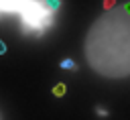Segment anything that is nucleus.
<instances>
[{"mask_svg":"<svg viewBox=\"0 0 130 120\" xmlns=\"http://www.w3.org/2000/svg\"><path fill=\"white\" fill-rule=\"evenodd\" d=\"M45 4H47L51 10H57V8L61 6V2H59V0H45Z\"/></svg>","mask_w":130,"mask_h":120,"instance_id":"5","label":"nucleus"},{"mask_svg":"<svg viewBox=\"0 0 130 120\" xmlns=\"http://www.w3.org/2000/svg\"><path fill=\"white\" fill-rule=\"evenodd\" d=\"M87 65L102 77L130 75V2L100 16L85 39Z\"/></svg>","mask_w":130,"mask_h":120,"instance_id":"1","label":"nucleus"},{"mask_svg":"<svg viewBox=\"0 0 130 120\" xmlns=\"http://www.w3.org/2000/svg\"><path fill=\"white\" fill-rule=\"evenodd\" d=\"M6 53V45H4V41H0V55H4Z\"/></svg>","mask_w":130,"mask_h":120,"instance_id":"8","label":"nucleus"},{"mask_svg":"<svg viewBox=\"0 0 130 120\" xmlns=\"http://www.w3.org/2000/svg\"><path fill=\"white\" fill-rule=\"evenodd\" d=\"M59 67H61V69H71V71H75V69H77V63H75L73 59H63V61L59 63Z\"/></svg>","mask_w":130,"mask_h":120,"instance_id":"3","label":"nucleus"},{"mask_svg":"<svg viewBox=\"0 0 130 120\" xmlns=\"http://www.w3.org/2000/svg\"><path fill=\"white\" fill-rule=\"evenodd\" d=\"M114 6H116V0H104V8L106 10H114Z\"/></svg>","mask_w":130,"mask_h":120,"instance_id":"6","label":"nucleus"},{"mask_svg":"<svg viewBox=\"0 0 130 120\" xmlns=\"http://www.w3.org/2000/svg\"><path fill=\"white\" fill-rule=\"evenodd\" d=\"M20 14L22 31L43 35L47 26L53 24V10L45 0H0V14Z\"/></svg>","mask_w":130,"mask_h":120,"instance_id":"2","label":"nucleus"},{"mask_svg":"<svg viewBox=\"0 0 130 120\" xmlns=\"http://www.w3.org/2000/svg\"><path fill=\"white\" fill-rule=\"evenodd\" d=\"M95 112H98V116H104V118L108 116V110H106V108H100V106H98V108H95Z\"/></svg>","mask_w":130,"mask_h":120,"instance_id":"7","label":"nucleus"},{"mask_svg":"<svg viewBox=\"0 0 130 120\" xmlns=\"http://www.w3.org/2000/svg\"><path fill=\"white\" fill-rule=\"evenodd\" d=\"M51 92H53V96H57V98H59V96H65L67 87H65V83H55Z\"/></svg>","mask_w":130,"mask_h":120,"instance_id":"4","label":"nucleus"},{"mask_svg":"<svg viewBox=\"0 0 130 120\" xmlns=\"http://www.w3.org/2000/svg\"><path fill=\"white\" fill-rule=\"evenodd\" d=\"M0 120H4V118H2V112H0Z\"/></svg>","mask_w":130,"mask_h":120,"instance_id":"9","label":"nucleus"}]
</instances>
